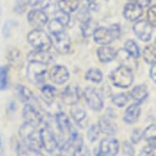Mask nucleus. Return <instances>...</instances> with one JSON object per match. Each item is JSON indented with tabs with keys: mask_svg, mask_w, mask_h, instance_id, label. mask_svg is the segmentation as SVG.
<instances>
[{
	"mask_svg": "<svg viewBox=\"0 0 156 156\" xmlns=\"http://www.w3.org/2000/svg\"><path fill=\"white\" fill-rule=\"evenodd\" d=\"M99 151L106 156H116L119 151V142L115 138H105L99 145Z\"/></svg>",
	"mask_w": 156,
	"mask_h": 156,
	"instance_id": "14",
	"label": "nucleus"
},
{
	"mask_svg": "<svg viewBox=\"0 0 156 156\" xmlns=\"http://www.w3.org/2000/svg\"><path fill=\"white\" fill-rule=\"evenodd\" d=\"M128 101H129V98L128 95H126L125 93H119L112 97L113 104L119 108L125 106L128 104Z\"/></svg>",
	"mask_w": 156,
	"mask_h": 156,
	"instance_id": "33",
	"label": "nucleus"
},
{
	"mask_svg": "<svg viewBox=\"0 0 156 156\" xmlns=\"http://www.w3.org/2000/svg\"><path fill=\"white\" fill-rule=\"evenodd\" d=\"M144 61L149 65L155 64V47L154 45H148L145 48L143 51Z\"/></svg>",
	"mask_w": 156,
	"mask_h": 156,
	"instance_id": "30",
	"label": "nucleus"
},
{
	"mask_svg": "<svg viewBox=\"0 0 156 156\" xmlns=\"http://www.w3.org/2000/svg\"><path fill=\"white\" fill-rule=\"evenodd\" d=\"M8 85V68L5 66H0V91L7 89Z\"/></svg>",
	"mask_w": 156,
	"mask_h": 156,
	"instance_id": "31",
	"label": "nucleus"
},
{
	"mask_svg": "<svg viewBox=\"0 0 156 156\" xmlns=\"http://www.w3.org/2000/svg\"><path fill=\"white\" fill-rule=\"evenodd\" d=\"M87 3H92V2H96V0H87Z\"/></svg>",
	"mask_w": 156,
	"mask_h": 156,
	"instance_id": "48",
	"label": "nucleus"
},
{
	"mask_svg": "<svg viewBox=\"0 0 156 156\" xmlns=\"http://www.w3.org/2000/svg\"><path fill=\"white\" fill-rule=\"evenodd\" d=\"M57 91L56 87L50 84L43 85L41 87V97L44 102L48 105H51L56 99Z\"/></svg>",
	"mask_w": 156,
	"mask_h": 156,
	"instance_id": "23",
	"label": "nucleus"
},
{
	"mask_svg": "<svg viewBox=\"0 0 156 156\" xmlns=\"http://www.w3.org/2000/svg\"><path fill=\"white\" fill-rule=\"evenodd\" d=\"M39 136L42 146L46 150L47 152L52 153L59 146V142L57 141L56 136L49 127L42 128L39 131Z\"/></svg>",
	"mask_w": 156,
	"mask_h": 156,
	"instance_id": "7",
	"label": "nucleus"
},
{
	"mask_svg": "<svg viewBox=\"0 0 156 156\" xmlns=\"http://www.w3.org/2000/svg\"><path fill=\"white\" fill-rule=\"evenodd\" d=\"M123 13L128 21H136L143 14V9L136 3H128L124 6Z\"/></svg>",
	"mask_w": 156,
	"mask_h": 156,
	"instance_id": "17",
	"label": "nucleus"
},
{
	"mask_svg": "<svg viewBox=\"0 0 156 156\" xmlns=\"http://www.w3.org/2000/svg\"><path fill=\"white\" fill-rule=\"evenodd\" d=\"M80 3V0H59L58 8L63 12L70 14L79 8Z\"/></svg>",
	"mask_w": 156,
	"mask_h": 156,
	"instance_id": "25",
	"label": "nucleus"
},
{
	"mask_svg": "<svg viewBox=\"0 0 156 156\" xmlns=\"http://www.w3.org/2000/svg\"><path fill=\"white\" fill-rule=\"evenodd\" d=\"M0 156H4V149H3V139L0 136Z\"/></svg>",
	"mask_w": 156,
	"mask_h": 156,
	"instance_id": "47",
	"label": "nucleus"
},
{
	"mask_svg": "<svg viewBox=\"0 0 156 156\" xmlns=\"http://www.w3.org/2000/svg\"><path fill=\"white\" fill-rule=\"evenodd\" d=\"M17 156H44L39 150L32 148L24 143L18 144L16 147Z\"/></svg>",
	"mask_w": 156,
	"mask_h": 156,
	"instance_id": "27",
	"label": "nucleus"
},
{
	"mask_svg": "<svg viewBox=\"0 0 156 156\" xmlns=\"http://www.w3.org/2000/svg\"><path fill=\"white\" fill-rule=\"evenodd\" d=\"M54 0H38L37 1V4L36 6H40L38 9H46V8H49V6L51 5V3H53Z\"/></svg>",
	"mask_w": 156,
	"mask_h": 156,
	"instance_id": "44",
	"label": "nucleus"
},
{
	"mask_svg": "<svg viewBox=\"0 0 156 156\" xmlns=\"http://www.w3.org/2000/svg\"><path fill=\"white\" fill-rule=\"evenodd\" d=\"M49 78L56 84H63L69 80V72L64 66L56 65L50 69Z\"/></svg>",
	"mask_w": 156,
	"mask_h": 156,
	"instance_id": "13",
	"label": "nucleus"
},
{
	"mask_svg": "<svg viewBox=\"0 0 156 156\" xmlns=\"http://www.w3.org/2000/svg\"><path fill=\"white\" fill-rule=\"evenodd\" d=\"M100 129L98 128L97 124H92L90 126L87 133V138L90 142H95L98 140V137L100 136Z\"/></svg>",
	"mask_w": 156,
	"mask_h": 156,
	"instance_id": "36",
	"label": "nucleus"
},
{
	"mask_svg": "<svg viewBox=\"0 0 156 156\" xmlns=\"http://www.w3.org/2000/svg\"><path fill=\"white\" fill-rule=\"evenodd\" d=\"M98 26V24H97V21H95L93 19H92V17L88 19L87 21H84V22H82L81 23V26H80V29H81V32H82L83 36L84 38H88L90 36H92L94 33V31L96 30V29Z\"/></svg>",
	"mask_w": 156,
	"mask_h": 156,
	"instance_id": "26",
	"label": "nucleus"
},
{
	"mask_svg": "<svg viewBox=\"0 0 156 156\" xmlns=\"http://www.w3.org/2000/svg\"><path fill=\"white\" fill-rule=\"evenodd\" d=\"M48 74L46 65L30 62L26 69V77L34 85H42L45 82Z\"/></svg>",
	"mask_w": 156,
	"mask_h": 156,
	"instance_id": "4",
	"label": "nucleus"
},
{
	"mask_svg": "<svg viewBox=\"0 0 156 156\" xmlns=\"http://www.w3.org/2000/svg\"><path fill=\"white\" fill-rule=\"evenodd\" d=\"M140 115H141L140 105L136 103H133L126 109L123 116V121L128 124H133L138 120Z\"/></svg>",
	"mask_w": 156,
	"mask_h": 156,
	"instance_id": "19",
	"label": "nucleus"
},
{
	"mask_svg": "<svg viewBox=\"0 0 156 156\" xmlns=\"http://www.w3.org/2000/svg\"><path fill=\"white\" fill-rule=\"evenodd\" d=\"M77 17L79 19V21L82 22H84V21H87L88 19L91 18L89 15V10L87 8H82L80 10V12H78V15H77Z\"/></svg>",
	"mask_w": 156,
	"mask_h": 156,
	"instance_id": "41",
	"label": "nucleus"
},
{
	"mask_svg": "<svg viewBox=\"0 0 156 156\" xmlns=\"http://www.w3.org/2000/svg\"><path fill=\"white\" fill-rule=\"evenodd\" d=\"M147 21L153 27L156 26V8L155 6H151L147 11Z\"/></svg>",
	"mask_w": 156,
	"mask_h": 156,
	"instance_id": "39",
	"label": "nucleus"
},
{
	"mask_svg": "<svg viewBox=\"0 0 156 156\" xmlns=\"http://www.w3.org/2000/svg\"><path fill=\"white\" fill-rule=\"evenodd\" d=\"M29 23L34 29H41L48 22V16L45 12L41 9L34 8L28 13L27 16Z\"/></svg>",
	"mask_w": 156,
	"mask_h": 156,
	"instance_id": "12",
	"label": "nucleus"
},
{
	"mask_svg": "<svg viewBox=\"0 0 156 156\" xmlns=\"http://www.w3.org/2000/svg\"><path fill=\"white\" fill-rule=\"evenodd\" d=\"M97 54L99 61L102 63H108L114 61L117 56V51L107 45L100 47L97 50Z\"/></svg>",
	"mask_w": 156,
	"mask_h": 156,
	"instance_id": "21",
	"label": "nucleus"
},
{
	"mask_svg": "<svg viewBox=\"0 0 156 156\" xmlns=\"http://www.w3.org/2000/svg\"><path fill=\"white\" fill-rule=\"evenodd\" d=\"M16 93L21 101L24 103H29L34 99L33 92L29 87L22 84H17L16 86Z\"/></svg>",
	"mask_w": 156,
	"mask_h": 156,
	"instance_id": "24",
	"label": "nucleus"
},
{
	"mask_svg": "<svg viewBox=\"0 0 156 156\" xmlns=\"http://www.w3.org/2000/svg\"><path fill=\"white\" fill-rule=\"evenodd\" d=\"M110 79L115 87L128 88L133 84L134 76L131 68L127 66H120L110 72Z\"/></svg>",
	"mask_w": 156,
	"mask_h": 156,
	"instance_id": "1",
	"label": "nucleus"
},
{
	"mask_svg": "<svg viewBox=\"0 0 156 156\" xmlns=\"http://www.w3.org/2000/svg\"><path fill=\"white\" fill-rule=\"evenodd\" d=\"M72 156H91V152L88 147L83 142L74 149Z\"/></svg>",
	"mask_w": 156,
	"mask_h": 156,
	"instance_id": "37",
	"label": "nucleus"
},
{
	"mask_svg": "<svg viewBox=\"0 0 156 156\" xmlns=\"http://www.w3.org/2000/svg\"><path fill=\"white\" fill-rule=\"evenodd\" d=\"M8 61L13 66H20L21 62V52L16 48H12L8 53Z\"/></svg>",
	"mask_w": 156,
	"mask_h": 156,
	"instance_id": "34",
	"label": "nucleus"
},
{
	"mask_svg": "<svg viewBox=\"0 0 156 156\" xmlns=\"http://www.w3.org/2000/svg\"><path fill=\"white\" fill-rule=\"evenodd\" d=\"M123 153L127 156H135V149L133 144L129 141H124L123 143Z\"/></svg>",
	"mask_w": 156,
	"mask_h": 156,
	"instance_id": "40",
	"label": "nucleus"
},
{
	"mask_svg": "<svg viewBox=\"0 0 156 156\" xmlns=\"http://www.w3.org/2000/svg\"><path fill=\"white\" fill-rule=\"evenodd\" d=\"M142 138L146 141L156 140V126L154 123L149 125L144 132H142Z\"/></svg>",
	"mask_w": 156,
	"mask_h": 156,
	"instance_id": "35",
	"label": "nucleus"
},
{
	"mask_svg": "<svg viewBox=\"0 0 156 156\" xmlns=\"http://www.w3.org/2000/svg\"><path fill=\"white\" fill-rule=\"evenodd\" d=\"M154 150L155 149L150 146H146L141 150L139 156H154Z\"/></svg>",
	"mask_w": 156,
	"mask_h": 156,
	"instance_id": "43",
	"label": "nucleus"
},
{
	"mask_svg": "<svg viewBox=\"0 0 156 156\" xmlns=\"http://www.w3.org/2000/svg\"><path fill=\"white\" fill-rule=\"evenodd\" d=\"M130 96L135 103L141 104L146 100V97H148V89L146 84L136 85L132 89L130 92Z\"/></svg>",
	"mask_w": 156,
	"mask_h": 156,
	"instance_id": "22",
	"label": "nucleus"
},
{
	"mask_svg": "<svg viewBox=\"0 0 156 156\" xmlns=\"http://www.w3.org/2000/svg\"><path fill=\"white\" fill-rule=\"evenodd\" d=\"M27 39L31 46L35 50L49 51L51 47L50 36L41 29H34L29 33Z\"/></svg>",
	"mask_w": 156,
	"mask_h": 156,
	"instance_id": "3",
	"label": "nucleus"
},
{
	"mask_svg": "<svg viewBox=\"0 0 156 156\" xmlns=\"http://www.w3.org/2000/svg\"><path fill=\"white\" fill-rule=\"evenodd\" d=\"M153 26L145 20H139L133 25V32L136 36L143 42L150 41L153 34Z\"/></svg>",
	"mask_w": 156,
	"mask_h": 156,
	"instance_id": "10",
	"label": "nucleus"
},
{
	"mask_svg": "<svg viewBox=\"0 0 156 156\" xmlns=\"http://www.w3.org/2000/svg\"><path fill=\"white\" fill-rule=\"evenodd\" d=\"M65 28L66 27L64 26V25L59 20H57L56 18L52 19L48 24V30L51 34L65 31Z\"/></svg>",
	"mask_w": 156,
	"mask_h": 156,
	"instance_id": "32",
	"label": "nucleus"
},
{
	"mask_svg": "<svg viewBox=\"0 0 156 156\" xmlns=\"http://www.w3.org/2000/svg\"><path fill=\"white\" fill-rule=\"evenodd\" d=\"M56 123L62 137H69V135L74 127L72 126L69 118L65 113L58 112L56 115ZM66 139V140H67Z\"/></svg>",
	"mask_w": 156,
	"mask_h": 156,
	"instance_id": "15",
	"label": "nucleus"
},
{
	"mask_svg": "<svg viewBox=\"0 0 156 156\" xmlns=\"http://www.w3.org/2000/svg\"><path fill=\"white\" fill-rule=\"evenodd\" d=\"M81 98V90L77 85L69 84L61 93V99L65 105H74Z\"/></svg>",
	"mask_w": 156,
	"mask_h": 156,
	"instance_id": "9",
	"label": "nucleus"
},
{
	"mask_svg": "<svg viewBox=\"0 0 156 156\" xmlns=\"http://www.w3.org/2000/svg\"><path fill=\"white\" fill-rule=\"evenodd\" d=\"M51 46L61 55H65L69 52L71 45V41L69 34L65 31L60 33L52 34L50 36Z\"/></svg>",
	"mask_w": 156,
	"mask_h": 156,
	"instance_id": "6",
	"label": "nucleus"
},
{
	"mask_svg": "<svg viewBox=\"0 0 156 156\" xmlns=\"http://www.w3.org/2000/svg\"><path fill=\"white\" fill-rule=\"evenodd\" d=\"M85 101L92 110L95 111H101L104 107V102L101 95L94 87H87L83 92Z\"/></svg>",
	"mask_w": 156,
	"mask_h": 156,
	"instance_id": "8",
	"label": "nucleus"
},
{
	"mask_svg": "<svg viewBox=\"0 0 156 156\" xmlns=\"http://www.w3.org/2000/svg\"><path fill=\"white\" fill-rule=\"evenodd\" d=\"M85 79L95 83H100L103 80L102 72L97 68H91L86 72Z\"/></svg>",
	"mask_w": 156,
	"mask_h": 156,
	"instance_id": "29",
	"label": "nucleus"
},
{
	"mask_svg": "<svg viewBox=\"0 0 156 156\" xmlns=\"http://www.w3.org/2000/svg\"><path fill=\"white\" fill-rule=\"evenodd\" d=\"M98 128L101 133L107 136H115L119 132V128L117 124L109 117H102L98 121Z\"/></svg>",
	"mask_w": 156,
	"mask_h": 156,
	"instance_id": "18",
	"label": "nucleus"
},
{
	"mask_svg": "<svg viewBox=\"0 0 156 156\" xmlns=\"http://www.w3.org/2000/svg\"><path fill=\"white\" fill-rule=\"evenodd\" d=\"M27 60L29 62H35L48 66L54 62V56L48 51L34 50L27 55Z\"/></svg>",
	"mask_w": 156,
	"mask_h": 156,
	"instance_id": "16",
	"label": "nucleus"
},
{
	"mask_svg": "<svg viewBox=\"0 0 156 156\" xmlns=\"http://www.w3.org/2000/svg\"><path fill=\"white\" fill-rule=\"evenodd\" d=\"M150 75H151V80H153L154 83L156 81V66L155 64L152 65L151 68V72H150Z\"/></svg>",
	"mask_w": 156,
	"mask_h": 156,
	"instance_id": "46",
	"label": "nucleus"
},
{
	"mask_svg": "<svg viewBox=\"0 0 156 156\" xmlns=\"http://www.w3.org/2000/svg\"><path fill=\"white\" fill-rule=\"evenodd\" d=\"M23 118L25 122L34 127H38L43 122V116L33 105L26 103L23 108Z\"/></svg>",
	"mask_w": 156,
	"mask_h": 156,
	"instance_id": "11",
	"label": "nucleus"
},
{
	"mask_svg": "<svg viewBox=\"0 0 156 156\" xmlns=\"http://www.w3.org/2000/svg\"><path fill=\"white\" fill-rule=\"evenodd\" d=\"M19 136L23 143L26 146L39 151L42 148L39 132L37 131L36 127H34L25 122V123L19 128Z\"/></svg>",
	"mask_w": 156,
	"mask_h": 156,
	"instance_id": "2",
	"label": "nucleus"
},
{
	"mask_svg": "<svg viewBox=\"0 0 156 156\" xmlns=\"http://www.w3.org/2000/svg\"><path fill=\"white\" fill-rule=\"evenodd\" d=\"M124 51L130 57H133L134 59H137L140 56V48L138 45L133 39H128L124 44Z\"/></svg>",
	"mask_w": 156,
	"mask_h": 156,
	"instance_id": "28",
	"label": "nucleus"
},
{
	"mask_svg": "<svg viewBox=\"0 0 156 156\" xmlns=\"http://www.w3.org/2000/svg\"><path fill=\"white\" fill-rule=\"evenodd\" d=\"M92 36L94 41L101 46L111 44L115 39L119 38L118 32L112 27L109 29L105 27H97Z\"/></svg>",
	"mask_w": 156,
	"mask_h": 156,
	"instance_id": "5",
	"label": "nucleus"
},
{
	"mask_svg": "<svg viewBox=\"0 0 156 156\" xmlns=\"http://www.w3.org/2000/svg\"><path fill=\"white\" fill-rule=\"evenodd\" d=\"M71 116L77 125L81 128H87L88 124L87 114L83 108L74 106L71 109Z\"/></svg>",
	"mask_w": 156,
	"mask_h": 156,
	"instance_id": "20",
	"label": "nucleus"
},
{
	"mask_svg": "<svg viewBox=\"0 0 156 156\" xmlns=\"http://www.w3.org/2000/svg\"><path fill=\"white\" fill-rule=\"evenodd\" d=\"M152 2V0H135V3L141 8H147Z\"/></svg>",
	"mask_w": 156,
	"mask_h": 156,
	"instance_id": "45",
	"label": "nucleus"
},
{
	"mask_svg": "<svg viewBox=\"0 0 156 156\" xmlns=\"http://www.w3.org/2000/svg\"><path fill=\"white\" fill-rule=\"evenodd\" d=\"M56 18L57 20H59L61 22H62L63 25H64L65 27H67V26H70V23H71V17H70V14H67L66 12H63L62 11H58L55 13V17Z\"/></svg>",
	"mask_w": 156,
	"mask_h": 156,
	"instance_id": "38",
	"label": "nucleus"
},
{
	"mask_svg": "<svg viewBox=\"0 0 156 156\" xmlns=\"http://www.w3.org/2000/svg\"><path fill=\"white\" fill-rule=\"evenodd\" d=\"M142 139V132L138 128H135L131 134V143L137 144Z\"/></svg>",
	"mask_w": 156,
	"mask_h": 156,
	"instance_id": "42",
	"label": "nucleus"
}]
</instances>
